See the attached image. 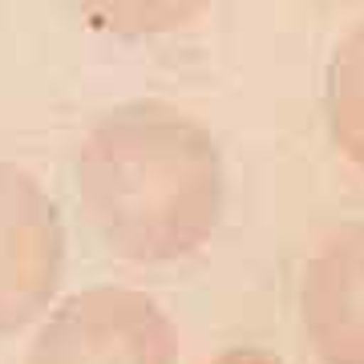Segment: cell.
I'll list each match as a JSON object with an SVG mask.
<instances>
[{
	"label": "cell",
	"mask_w": 364,
	"mask_h": 364,
	"mask_svg": "<svg viewBox=\"0 0 364 364\" xmlns=\"http://www.w3.org/2000/svg\"><path fill=\"white\" fill-rule=\"evenodd\" d=\"M299 324L320 364H364V223L332 231L308 255Z\"/></svg>",
	"instance_id": "obj_4"
},
{
	"label": "cell",
	"mask_w": 364,
	"mask_h": 364,
	"mask_svg": "<svg viewBox=\"0 0 364 364\" xmlns=\"http://www.w3.org/2000/svg\"><path fill=\"white\" fill-rule=\"evenodd\" d=\"M65 272V223L28 170L0 162V336L49 312Z\"/></svg>",
	"instance_id": "obj_3"
},
{
	"label": "cell",
	"mask_w": 364,
	"mask_h": 364,
	"mask_svg": "<svg viewBox=\"0 0 364 364\" xmlns=\"http://www.w3.org/2000/svg\"><path fill=\"white\" fill-rule=\"evenodd\" d=\"M210 364H284V360H279L275 352H267V348H227Z\"/></svg>",
	"instance_id": "obj_7"
},
{
	"label": "cell",
	"mask_w": 364,
	"mask_h": 364,
	"mask_svg": "<svg viewBox=\"0 0 364 364\" xmlns=\"http://www.w3.org/2000/svg\"><path fill=\"white\" fill-rule=\"evenodd\" d=\"M328 134L356 170H364V21L340 37L324 73Z\"/></svg>",
	"instance_id": "obj_5"
},
{
	"label": "cell",
	"mask_w": 364,
	"mask_h": 364,
	"mask_svg": "<svg viewBox=\"0 0 364 364\" xmlns=\"http://www.w3.org/2000/svg\"><path fill=\"white\" fill-rule=\"evenodd\" d=\"M25 364H178V332L146 291L93 284L49 308Z\"/></svg>",
	"instance_id": "obj_2"
},
{
	"label": "cell",
	"mask_w": 364,
	"mask_h": 364,
	"mask_svg": "<svg viewBox=\"0 0 364 364\" xmlns=\"http://www.w3.org/2000/svg\"><path fill=\"white\" fill-rule=\"evenodd\" d=\"M81 219L126 263H178L210 243L227 203L223 154L178 105L126 102L105 109L73 154Z\"/></svg>",
	"instance_id": "obj_1"
},
{
	"label": "cell",
	"mask_w": 364,
	"mask_h": 364,
	"mask_svg": "<svg viewBox=\"0 0 364 364\" xmlns=\"http://www.w3.org/2000/svg\"><path fill=\"white\" fill-rule=\"evenodd\" d=\"M93 28L122 41H154L191 28L210 0H73Z\"/></svg>",
	"instance_id": "obj_6"
}]
</instances>
